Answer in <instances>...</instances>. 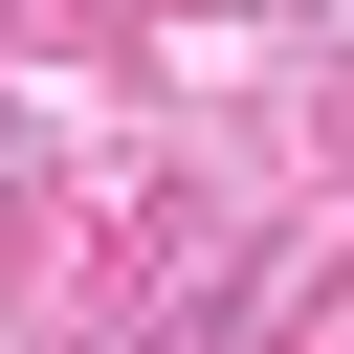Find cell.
Returning a JSON list of instances; mask_svg holds the SVG:
<instances>
[{"mask_svg":"<svg viewBox=\"0 0 354 354\" xmlns=\"http://www.w3.org/2000/svg\"><path fill=\"white\" fill-rule=\"evenodd\" d=\"M133 354H221V288H199V310H177V332H133Z\"/></svg>","mask_w":354,"mask_h":354,"instance_id":"6da1fadb","label":"cell"}]
</instances>
